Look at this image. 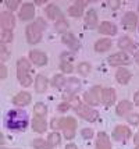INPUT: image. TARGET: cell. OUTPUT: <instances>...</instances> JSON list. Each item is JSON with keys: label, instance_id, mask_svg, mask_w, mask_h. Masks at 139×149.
<instances>
[{"label": "cell", "instance_id": "6da1fadb", "mask_svg": "<svg viewBox=\"0 0 139 149\" xmlns=\"http://www.w3.org/2000/svg\"><path fill=\"white\" fill-rule=\"evenodd\" d=\"M28 121V114L24 110H10L7 114V127L11 130H24Z\"/></svg>", "mask_w": 139, "mask_h": 149}, {"label": "cell", "instance_id": "7a4b0ae2", "mask_svg": "<svg viewBox=\"0 0 139 149\" xmlns=\"http://www.w3.org/2000/svg\"><path fill=\"white\" fill-rule=\"evenodd\" d=\"M46 26V22L42 18L35 19V22H32L31 25L27 26V39L31 45H36L39 43L42 39V32Z\"/></svg>", "mask_w": 139, "mask_h": 149}, {"label": "cell", "instance_id": "3957f363", "mask_svg": "<svg viewBox=\"0 0 139 149\" xmlns=\"http://www.w3.org/2000/svg\"><path fill=\"white\" fill-rule=\"evenodd\" d=\"M75 111H77L78 116H81L84 120H88V121H95L98 118V111L88 107L86 104H78L75 107Z\"/></svg>", "mask_w": 139, "mask_h": 149}, {"label": "cell", "instance_id": "277c9868", "mask_svg": "<svg viewBox=\"0 0 139 149\" xmlns=\"http://www.w3.org/2000/svg\"><path fill=\"white\" fill-rule=\"evenodd\" d=\"M61 128L64 130V136L67 139H71L75 134V128H77V121L71 118V117H67L61 120Z\"/></svg>", "mask_w": 139, "mask_h": 149}, {"label": "cell", "instance_id": "5b68a950", "mask_svg": "<svg viewBox=\"0 0 139 149\" xmlns=\"http://www.w3.org/2000/svg\"><path fill=\"white\" fill-rule=\"evenodd\" d=\"M102 88L100 86H93L92 89H91V92H88V93H85V100L88 104H96L99 103V100L102 99Z\"/></svg>", "mask_w": 139, "mask_h": 149}, {"label": "cell", "instance_id": "8992f818", "mask_svg": "<svg viewBox=\"0 0 139 149\" xmlns=\"http://www.w3.org/2000/svg\"><path fill=\"white\" fill-rule=\"evenodd\" d=\"M131 61L129 56L124 52H120V53H115V54H111L109 57V64L111 65H121V64H128Z\"/></svg>", "mask_w": 139, "mask_h": 149}, {"label": "cell", "instance_id": "52a82bcc", "mask_svg": "<svg viewBox=\"0 0 139 149\" xmlns=\"http://www.w3.org/2000/svg\"><path fill=\"white\" fill-rule=\"evenodd\" d=\"M113 138L115 141H125L128 138H131V130L125 125H118L113 131Z\"/></svg>", "mask_w": 139, "mask_h": 149}, {"label": "cell", "instance_id": "ba28073f", "mask_svg": "<svg viewBox=\"0 0 139 149\" xmlns=\"http://www.w3.org/2000/svg\"><path fill=\"white\" fill-rule=\"evenodd\" d=\"M0 22H1V28L6 29V31H11L15 25V19H14V15L8 11H4L1 13V17H0Z\"/></svg>", "mask_w": 139, "mask_h": 149}, {"label": "cell", "instance_id": "9c48e42d", "mask_svg": "<svg viewBox=\"0 0 139 149\" xmlns=\"http://www.w3.org/2000/svg\"><path fill=\"white\" fill-rule=\"evenodd\" d=\"M138 24V17H136V14L135 13H127L124 15V18H122V25L125 29H131L133 31L135 29V26Z\"/></svg>", "mask_w": 139, "mask_h": 149}, {"label": "cell", "instance_id": "30bf717a", "mask_svg": "<svg viewBox=\"0 0 139 149\" xmlns=\"http://www.w3.org/2000/svg\"><path fill=\"white\" fill-rule=\"evenodd\" d=\"M33 15H35V7L31 3H25L22 8H21L20 13V18L24 19V21H28V19H32Z\"/></svg>", "mask_w": 139, "mask_h": 149}, {"label": "cell", "instance_id": "8fae6325", "mask_svg": "<svg viewBox=\"0 0 139 149\" xmlns=\"http://www.w3.org/2000/svg\"><path fill=\"white\" fill-rule=\"evenodd\" d=\"M29 57L36 65H45L47 63V56L45 53L38 52V50H32L29 53Z\"/></svg>", "mask_w": 139, "mask_h": 149}, {"label": "cell", "instance_id": "7c38bea8", "mask_svg": "<svg viewBox=\"0 0 139 149\" xmlns=\"http://www.w3.org/2000/svg\"><path fill=\"white\" fill-rule=\"evenodd\" d=\"M102 100L103 103L107 104V106H111L114 102H115V91L113 88H109V89H104L102 92Z\"/></svg>", "mask_w": 139, "mask_h": 149}, {"label": "cell", "instance_id": "4fadbf2b", "mask_svg": "<svg viewBox=\"0 0 139 149\" xmlns=\"http://www.w3.org/2000/svg\"><path fill=\"white\" fill-rule=\"evenodd\" d=\"M46 13H47V15H49V17H50L52 19H56V21H61V19H64V17H63V13L60 11L59 7L54 6V4L47 6Z\"/></svg>", "mask_w": 139, "mask_h": 149}, {"label": "cell", "instance_id": "5bb4252c", "mask_svg": "<svg viewBox=\"0 0 139 149\" xmlns=\"http://www.w3.org/2000/svg\"><path fill=\"white\" fill-rule=\"evenodd\" d=\"M86 1H75V4L68 8V13L73 17H81L84 14V7H85Z\"/></svg>", "mask_w": 139, "mask_h": 149}, {"label": "cell", "instance_id": "9a60e30c", "mask_svg": "<svg viewBox=\"0 0 139 149\" xmlns=\"http://www.w3.org/2000/svg\"><path fill=\"white\" fill-rule=\"evenodd\" d=\"M99 31H100V33H103V35H115V33H117V28H115L114 24L109 22V21H104V22L100 24Z\"/></svg>", "mask_w": 139, "mask_h": 149}, {"label": "cell", "instance_id": "2e32d148", "mask_svg": "<svg viewBox=\"0 0 139 149\" xmlns=\"http://www.w3.org/2000/svg\"><path fill=\"white\" fill-rule=\"evenodd\" d=\"M13 102L17 106H25V104H28L31 102V93H28V92H20L13 99Z\"/></svg>", "mask_w": 139, "mask_h": 149}, {"label": "cell", "instance_id": "e0dca14e", "mask_svg": "<svg viewBox=\"0 0 139 149\" xmlns=\"http://www.w3.org/2000/svg\"><path fill=\"white\" fill-rule=\"evenodd\" d=\"M63 42H64L70 49H73V50H77V49L80 47V42L77 40V38L74 36L73 33H66V35H63Z\"/></svg>", "mask_w": 139, "mask_h": 149}, {"label": "cell", "instance_id": "ac0fdd59", "mask_svg": "<svg viewBox=\"0 0 139 149\" xmlns=\"http://www.w3.org/2000/svg\"><path fill=\"white\" fill-rule=\"evenodd\" d=\"M115 78H117V81L120 84H127L131 79V72L128 71L127 68H121L120 67L117 70V72H115Z\"/></svg>", "mask_w": 139, "mask_h": 149}, {"label": "cell", "instance_id": "d6986e66", "mask_svg": "<svg viewBox=\"0 0 139 149\" xmlns=\"http://www.w3.org/2000/svg\"><path fill=\"white\" fill-rule=\"evenodd\" d=\"M32 127L33 130L36 131V132H45L46 131V121H45V118L43 117H35L32 120Z\"/></svg>", "mask_w": 139, "mask_h": 149}, {"label": "cell", "instance_id": "ffe728a7", "mask_svg": "<svg viewBox=\"0 0 139 149\" xmlns=\"http://www.w3.org/2000/svg\"><path fill=\"white\" fill-rule=\"evenodd\" d=\"M96 148L98 149H110V141L109 136L104 132L98 134V142H96Z\"/></svg>", "mask_w": 139, "mask_h": 149}, {"label": "cell", "instance_id": "44dd1931", "mask_svg": "<svg viewBox=\"0 0 139 149\" xmlns=\"http://www.w3.org/2000/svg\"><path fill=\"white\" fill-rule=\"evenodd\" d=\"M47 88V79L46 77H43V75H38L36 77V81H35V89L38 93H43V92L46 91Z\"/></svg>", "mask_w": 139, "mask_h": 149}, {"label": "cell", "instance_id": "7402d4cb", "mask_svg": "<svg viewBox=\"0 0 139 149\" xmlns=\"http://www.w3.org/2000/svg\"><path fill=\"white\" fill-rule=\"evenodd\" d=\"M85 22L89 28H95L98 25V15H96V11L95 10H89L85 15Z\"/></svg>", "mask_w": 139, "mask_h": 149}, {"label": "cell", "instance_id": "603a6c76", "mask_svg": "<svg viewBox=\"0 0 139 149\" xmlns=\"http://www.w3.org/2000/svg\"><path fill=\"white\" fill-rule=\"evenodd\" d=\"M110 46H111V40L110 39H100L98 40L96 43H95V50H98V52H106L107 49H110Z\"/></svg>", "mask_w": 139, "mask_h": 149}, {"label": "cell", "instance_id": "cb8c5ba5", "mask_svg": "<svg viewBox=\"0 0 139 149\" xmlns=\"http://www.w3.org/2000/svg\"><path fill=\"white\" fill-rule=\"evenodd\" d=\"M131 109H132L131 102H128V100H122V102H120V104L117 106V114H118V116H124V114H127Z\"/></svg>", "mask_w": 139, "mask_h": 149}, {"label": "cell", "instance_id": "d4e9b609", "mask_svg": "<svg viewBox=\"0 0 139 149\" xmlns=\"http://www.w3.org/2000/svg\"><path fill=\"white\" fill-rule=\"evenodd\" d=\"M67 89H68V92H71V93H74L75 91H78L81 88V82L77 79V78H71V79H68L67 81Z\"/></svg>", "mask_w": 139, "mask_h": 149}, {"label": "cell", "instance_id": "484cf974", "mask_svg": "<svg viewBox=\"0 0 139 149\" xmlns=\"http://www.w3.org/2000/svg\"><path fill=\"white\" fill-rule=\"evenodd\" d=\"M29 68H31V63L28 61L27 58H20L18 61H17V70L18 71H24V72H28L29 71Z\"/></svg>", "mask_w": 139, "mask_h": 149}, {"label": "cell", "instance_id": "4316f807", "mask_svg": "<svg viewBox=\"0 0 139 149\" xmlns=\"http://www.w3.org/2000/svg\"><path fill=\"white\" fill-rule=\"evenodd\" d=\"M17 77H18L20 82L24 85V86H29V85H31V82H32V79H31V77L28 75V72L17 71Z\"/></svg>", "mask_w": 139, "mask_h": 149}, {"label": "cell", "instance_id": "83f0119b", "mask_svg": "<svg viewBox=\"0 0 139 149\" xmlns=\"http://www.w3.org/2000/svg\"><path fill=\"white\" fill-rule=\"evenodd\" d=\"M33 111H35V114L38 117H43V116H46V113H47V109H46V106L43 103H36L35 104V107H33Z\"/></svg>", "mask_w": 139, "mask_h": 149}, {"label": "cell", "instance_id": "f1b7e54d", "mask_svg": "<svg viewBox=\"0 0 139 149\" xmlns=\"http://www.w3.org/2000/svg\"><path fill=\"white\" fill-rule=\"evenodd\" d=\"M33 146L35 149H53V146L49 142H45L43 139H35L33 141Z\"/></svg>", "mask_w": 139, "mask_h": 149}, {"label": "cell", "instance_id": "f546056e", "mask_svg": "<svg viewBox=\"0 0 139 149\" xmlns=\"http://www.w3.org/2000/svg\"><path fill=\"white\" fill-rule=\"evenodd\" d=\"M131 46H132V40L128 36H122L118 40V47H121V49H129Z\"/></svg>", "mask_w": 139, "mask_h": 149}, {"label": "cell", "instance_id": "4dcf8cb0", "mask_svg": "<svg viewBox=\"0 0 139 149\" xmlns=\"http://www.w3.org/2000/svg\"><path fill=\"white\" fill-rule=\"evenodd\" d=\"M53 85L56 86V88H63L64 85H67V81L64 79V77L63 75H56V77L53 78Z\"/></svg>", "mask_w": 139, "mask_h": 149}, {"label": "cell", "instance_id": "1f68e13d", "mask_svg": "<svg viewBox=\"0 0 139 149\" xmlns=\"http://www.w3.org/2000/svg\"><path fill=\"white\" fill-rule=\"evenodd\" d=\"M91 71V64L89 63H81L78 64V72L81 75H88Z\"/></svg>", "mask_w": 139, "mask_h": 149}, {"label": "cell", "instance_id": "d6a6232c", "mask_svg": "<svg viewBox=\"0 0 139 149\" xmlns=\"http://www.w3.org/2000/svg\"><path fill=\"white\" fill-rule=\"evenodd\" d=\"M13 40V33L11 31H6V29H3L1 31V43L4 45L7 42H11Z\"/></svg>", "mask_w": 139, "mask_h": 149}, {"label": "cell", "instance_id": "836d02e7", "mask_svg": "<svg viewBox=\"0 0 139 149\" xmlns=\"http://www.w3.org/2000/svg\"><path fill=\"white\" fill-rule=\"evenodd\" d=\"M49 143L54 146V145H59L60 143V135L57 132H52L50 135H49Z\"/></svg>", "mask_w": 139, "mask_h": 149}, {"label": "cell", "instance_id": "e575fe53", "mask_svg": "<svg viewBox=\"0 0 139 149\" xmlns=\"http://www.w3.org/2000/svg\"><path fill=\"white\" fill-rule=\"evenodd\" d=\"M68 24H67L66 19H61V21H57L56 22V29L59 31V32H63V31H66Z\"/></svg>", "mask_w": 139, "mask_h": 149}, {"label": "cell", "instance_id": "d590c367", "mask_svg": "<svg viewBox=\"0 0 139 149\" xmlns=\"http://www.w3.org/2000/svg\"><path fill=\"white\" fill-rule=\"evenodd\" d=\"M127 120H128V123L129 124L136 125V124H139V114L138 113H132V114H129V116L127 117Z\"/></svg>", "mask_w": 139, "mask_h": 149}, {"label": "cell", "instance_id": "8d00e7d4", "mask_svg": "<svg viewBox=\"0 0 139 149\" xmlns=\"http://www.w3.org/2000/svg\"><path fill=\"white\" fill-rule=\"evenodd\" d=\"M8 56H10V53L7 52V49L4 47V45H1V47H0V58H1V61L7 60Z\"/></svg>", "mask_w": 139, "mask_h": 149}, {"label": "cell", "instance_id": "74e56055", "mask_svg": "<svg viewBox=\"0 0 139 149\" xmlns=\"http://www.w3.org/2000/svg\"><path fill=\"white\" fill-rule=\"evenodd\" d=\"M6 4L10 10H15L20 4V0H8V1H6Z\"/></svg>", "mask_w": 139, "mask_h": 149}, {"label": "cell", "instance_id": "f35d334b", "mask_svg": "<svg viewBox=\"0 0 139 149\" xmlns=\"http://www.w3.org/2000/svg\"><path fill=\"white\" fill-rule=\"evenodd\" d=\"M61 70L64 72H73L74 71L73 65L70 64V63H67V61H63V63H61Z\"/></svg>", "mask_w": 139, "mask_h": 149}, {"label": "cell", "instance_id": "ab89813d", "mask_svg": "<svg viewBox=\"0 0 139 149\" xmlns=\"http://www.w3.org/2000/svg\"><path fill=\"white\" fill-rule=\"evenodd\" d=\"M82 135H84V138H86V139H91L93 136V131L91 130V128H85V130H82Z\"/></svg>", "mask_w": 139, "mask_h": 149}, {"label": "cell", "instance_id": "60d3db41", "mask_svg": "<svg viewBox=\"0 0 139 149\" xmlns=\"http://www.w3.org/2000/svg\"><path fill=\"white\" fill-rule=\"evenodd\" d=\"M120 4H121V3H120L118 0H110V1H109V6L111 7L113 10H115V8H118V7H120Z\"/></svg>", "mask_w": 139, "mask_h": 149}, {"label": "cell", "instance_id": "b9f144b4", "mask_svg": "<svg viewBox=\"0 0 139 149\" xmlns=\"http://www.w3.org/2000/svg\"><path fill=\"white\" fill-rule=\"evenodd\" d=\"M0 77H1V79H4L7 77V68L4 64H1V67H0Z\"/></svg>", "mask_w": 139, "mask_h": 149}, {"label": "cell", "instance_id": "7bdbcfd3", "mask_svg": "<svg viewBox=\"0 0 139 149\" xmlns=\"http://www.w3.org/2000/svg\"><path fill=\"white\" fill-rule=\"evenodd\" d=\"M52 127L53 128H61V120H59V118L52 120Z\"/></svg>", "mask_w": 139, "mask_h": 149}, {"label": "cell", "instance_id": "ee69618b", "mask_svg": "<svg viewBox=\"0 0 139 149\" xmlns=\"http://www.w3.org/2000/svg\"><path fill=\"white\" fill-rule=\"evenodd\" d=\"M133 103L136 104V106H139V91H136L135 96H133Z\"/></svg>", "mask_w": 139, "mask_h": 149}, {"label": "cell", "instance_id": "f6af8a7d", "mask_svg": "<svg viewBox=\"0 0 139 149\" xmlns=\"http://www.w3.org/2000/svg\"><path fill=\"white\" fill-rule=\"evenodd\" d=\"M68 107H70V106H68V103H61V104L59 106V109H60L61 111H63V110H67Z\"/></svg>", "mask_w": 139, "mask_h": 149}, {"label": "cell", "instance_id": "bcb514c9", "mask_svg": "<svg viewBox=\"0 0 139 149\" xmlns=\"http://www.w3.org/2000/svg\"><path fill=\"white\" fill-rule=\"evenodd\" d=\"M66 149H77V146H75L74 143H68V145L66 146Z\"/></svg>", "mask_w": 139, "mask_h": 149}, {"label": "cell", "instance_id": "7dc6e473", "mask_svg": "<svg viewBox=\"0 0 139 149\" xmlns=\"http://www.w3.org/2000/svg\"><path fill=\"white\" fill-rule=\"evenodd\" d=\"M35 3H36V4H43V3H46V0H42V1H40V0H36Z\"/></svg>", "mask_w": 139, "mask_h": 149}, {"label": "cell", "instance_id": "c3c4849f", "mask_svg": "<svg viewBox=\"0 0 139 149\" xmlns=\"http://www.w3.org/2000/svg\"><path fill=\"white\" fill-rule=\"evenodd\" d=\"M135 60H136V61H138V63H139V53H138V54H136V56H135Z\"/></svg>", "mask_w": 139, "mask_h": 149}, {"label": "cell", "instance_id": "681fc988", "mask_svg": "<svg viewBox=\"0 0 139 149\" xmlns=\"http://www.w3.org/2000/svg\"><path fill=\"white\" fill-rule=\"evenodd\" d=\"M136 149H139V145H138V146H136Z\"/></svg>", "mask_w": 139, "mask_h": 149}, {"label": "cell", "instance_id": "f907efd6", "mask_svg": "<svg viewBox=\"0 0 139 149\" xmlns=\"http://www.w3.org/2000/svg\"><path fill=\"white\" fill-rule=\"evenodd\" d=\"M1 149H7V148H1Z\"/></svg>", "mask_w": 139, "mask_h": 149}]
</instances>
